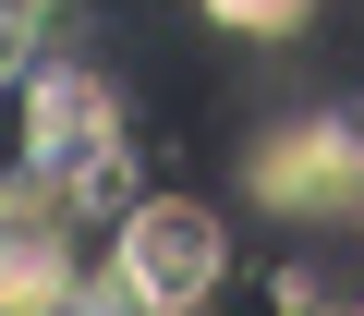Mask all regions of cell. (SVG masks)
<instances>
[{
    "instance_id": "cell-1",
    "label": "cell",
    "mask_w": 364,
    "mask_h": 316,
    "mask_svg": "<svg viewBox=\"0 0 364 316\" xmlns=\"http://www.w3.org/2000/svg\"><path fill=\"white\" fill-rule=\"evenodd\" d=\"M231 280V219L207 195H134L109 219V292L146 304V316H195L207 292Z\"/></svg>"
},
{
    "instance_id": "cell-2",
    "label": "cell",
    "mask_w": 364,
    "mask_h": 316,
    "mask_svg": "<svg viewBox=\"0 0 364 316\" xmlns=\"http://www.w3.org/2000/svg\"><path fill=\"white\" fill-rule=\"evenodd\" d=\"M122 158H134L122 85L85 61H37L25 73V171L49 195H122Z\"/></svg>"
},
{
    "instance_id": "cell-3",
    "label": "cell",
    "mask_w": 364,
    "mask_h": 316,
    "mask_svg": "<svg viewBox=\"0 0 364 316\" xmlns=\"http://www.w3.org/2000/svg\"><path fill=\"white\" fill-rule=\"evenodd\" d=\"M85 256H73V195H49L37 171L0 183V316H49L73 304Z\"/></svg>"
},
{
    "instance_id": "cell-4",
    "label": "cell",
    "mask_w": 364,
    "mask_h": 316,
    "mask_svg": "<svg viewBox=\"0 0 364 316\" xmlns=\"http://www.w3.org/2000/svg\"><path fill=\"white\" fill-rule=\"evenodd\" d=\"M255 195L291 207V219L364 207V122H304V134H279V146L255 158Z\"/></svg>"
},
{
    "instance_id": "cell-5",
    "label": "cell",
    "mask_w": 364,
    "mask_h": 316,
    "mask_svg": "<svg viewBox=\"0 0 364 316\" xmlns=\"http://www.w3.org/2000/svg\"><path fill=\"white\" fill-rule=\"evenodd\" d=\"M195 13H207V25H231V37H291L316 0H195Z\"/></svg>"
},
{
    "instance_id": "cell-6",
    "label": "cell",
    "mask_w": 364,
    "mask_h": 316,
    "mask_svg": "<svg viewBox=\"0 0 364 316\" xmlns=\"http://www.w3.org/2000/svg\"><path fill=\"white\" fill-rule=\"evenodd\" d=\"M25 25H37V0H0V73H13V49H25Z\"/></svg>"
},
{
    "instance_id": "cell-7",
    "label": "cell",
    "mask_w": 364,
    "mask_h": 316,
    "mask_svg": "<svg viewBox=\"0 0 364 316\" xmlns=\"http://www.w3.org/2000/svg\"><path fill=\"white\" fill-rule=\"evenodd\" d=\"M49 316H146V304H122V292H73V304H49Z\"/></svg>"
}]
</instances>
